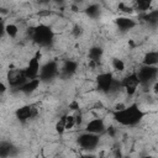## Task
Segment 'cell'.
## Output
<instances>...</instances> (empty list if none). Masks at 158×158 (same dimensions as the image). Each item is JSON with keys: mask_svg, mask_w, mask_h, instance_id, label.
<instances>
[{"mask_svg": "<svg viewBox=\"0 0 158 158\" xmlns=\"http://www.w3.org/2000/svg\"><path fill=\"white\" fill-rule=\"evenodd\" d=\"M106 131V123L102 118L95 117L90 121H88V123L85 125V132L89 133H94V135H102Z\"/></svg>", "mask_w": 158, "mask_h": 158, "instance_id": "obj_11", "label": "cell"}, {"mask_svg": "<svg viewBox=\"0 0 158 158\" xmlns=\"http://www.w3.org/2000/svg\"><path fill=\"white\" fill-rule=\"evenodd\" d=\"M144 115L146 112L142 111L137 104L123 106L122 109L115 110L112 112L114 120L121 126H136L143 120Z\"/></svg>", "mask_w": 158, "mask_h": 158, "instance_id": "obj_1", "label": "cell"}, {"mask_svg": "<svg viewBox=\"0 0 158 158\" xmlns=\"http://www.w3.org/2000/svg\"><path fill=\"white\" fill-rule=\"evenodd\" d=\"M151 5H152V2L149 0H138V1L133 2L132 7H133V11L136 10L142 15V14H146L151 10Z\"/></svg>", "mask_w": 158, "mask_h": 158, "instance_id": "obj_18", "label": "cell"}, {"mask_svg": "<svg viewBox=\"0 0 158 158\" xmlns=\"http://www.w3.org/2000/svg\"><path fill=\"white\" fill-rule=\"evenodd\" d=\"M85 14L90 17V19H96L100 16V12H101V9L98 4H90L85 10Z\"/></svg>", "mask_w": 158, "mask_h": 158, "instance_id": "obj_20", "label": "cell"}, {"mask_svg": "<svg viewBox=\"0 0 158 158\" xmlns=\"http://www.w3.org/2000/svg\"><path fill=\"white\" fill-rule=\"evenodd\" d=\"M157 64H158V52L157 51H148L142 58V65L157 67Z\"/></svg>", "mask_w": 158, "mask_h": 158, "instance_id": "obj_17", "label": "cell"}, {"mask_svg": "<svg viewBox=\"0 0 158 158\" xmlns=\"http://www.w3.org/2000/svg\"><path fill=\"white\" fill-rule=\"evenodd\" d=\"M114 79H115V77H114V74H112L111 72L100 73V74L96 77V79H95L98 90L101 91V93H104V94H109Z\"/></svg>", "mask_w": 158, "mask_h": 158, "instance_id": "obj_9", "label": "cell"}, {"mask_svg": "<svg viewBox=\"0 0 158 158\" xmlns=\"http://www.w3.org/2000/svg\"><path fill=\"white\" fill-rule=\"evenodd\" d=\"M77 143L83 151L93 152L98 148V146L100 143V136L94 135V133H89V132H83L78 136Z\"/></svg>", "mask_w": 158, "mask_h": 158, "instance_id": "obj_4", "label": "cell"}, {"mask_svg": "<svg viewBox=\"0 0 158 158\" xmlns=\"http://www.w3.org/2000/svg\"><path fill=\"white\" fill-rule=\"evenodd\" d=\"M118 10L122 11V12H126V14H132V12H133V7L126 5L125 2H120V4H118Z\"/></svg>", "mask_w": 158, "mask_h": 158, "instance_id": "obj_25", "label": "cell"}, {"mask_svg": "<svg viewBox=\"0 0 158 158\" xmlns=\"http://www.w3.org/2000/svg\"><path fill=\"white\" fill-rule=\"evenodd\" d=\"M111 64H112V68L116 72H123L125 70V67H126L125 62L122 59H120V58H114L112 62H111Z\"/></svg>", "mask_w": 158, "mask_h": 158, "instance_id": "obj_22", "label": "cell"}, {"mask_svg": "<svg viewBox=\"0 0 158 158\" xmlns=\"http://www.w3.org/2000/svg\"><path fill=\"white\" fill-rule=\"evenodd\" d=\"M58 75H59V65H58V63L54 62V60H49V62L44 63L43 65H41L38 79L41 80V83L42 81H49V80L54 79Z\"/></svg>", "mask_w": 158, "mask_h": 158, "instance_id": "obj_5", "label": "cell"}, {"mask_svg": "<svg viewBox=\"0 0 158 158\" xmlns=\"http://www.w3.org/2000/svg\"><path fill=\"white\" fill-rule=\"evenodd\" d=\"M40 69H41V52L37 51L36 54L32 58H30V60L27 62V65L23 69L27 80L37 79L40 74Z\"/></svg>", "mask_w": 158, "mask_h": 158, "instance_id": "obj_6", "label": "cell"}, {"mask_svg": "<svg viewBox=\"0 0 158 158\" xmlns=\"http://www.w3.org/2000/svg\"><path fill=\"white\" fill-rule=\"evenodd\" d=\"M137 78L139 80V85L142 86H151V84L156 83L157 75H158V69L157 67H147V65H141L136 70Z\"/></svg>", "mask_w": 158, "mask_h": 158, "instance_id": "obj_3", "label": "cell"}, {"mask_svg": "<svg viewBox=\"0 0 158 158\" xmlns=\"http://www.w3.org/2000/svg\"><path fill=\"white\" fill-rule=\"evenodd\" d=\"M80 158H98V157H96L95 154H93L91 152H88V153H85V154H81Z\"/></svg>", "mask_w": 158, "mask_h": 158, "instance_id": "obj_30", "label": "cell"}, {"mask_svg": "<svg viewBox=\"0 0 158 158\" xmlns=\"http://www.w3.org/2000/svg\"><path fill=\"white\" fill-rule=\"evenodd\" d=\"M120 81H121V88L126 91V94L128 96L135 95L136 91H137V88L139 86V80L137 78L136 70L130 73V74H127V75H125Z\"/></svg>", "mask_w": 158, "mask_h": 158, "instance_id": "obj_8", "label": "cell"}, {"mask_svg": "<svg viewBox=\"0 0 158 158\" xmlns=\"http://www.w3.org/2000/svg\"><path fill=\"white\" fill-rule=\"evenodd\" d=\"M78 70V63L72 59H67L59 68V75L62 78H70Z\"/></svg>", "mask_w": 158, "mask_h": 158, "instance_id": "obj_12", "label": "cell"}, {"mask_svg": "<svg viewBox=\"0 0 158 158\" xmlns=\"http://www.w3.org/2000/svg\"><path fill=\"white\" fill-rule=\"evenodd\" d=\"M6 81H7L9 86L19 90L27 81V78L25 75L23 69H19V68L9 69V72L6 73Z\"/></svg>", "mask_w": 158, "mask_h": 158, "instance_id": "obj_7", "label": "cell"}, {"mask_svg": "<svg viewBox=\"0 0 158 158\" xmlns=\"http://www.w3.org/2000/svg\"><path fill=\"white\" fill-rule=\"evenodd\" d=\"M56 131L59 135H62V133L65 132V115L60 116L59 120L57 121V123H56Z\"/></svg>", "mask_w": 158, "mask_h": 158, "instance_id": "obj_23", "label": "cell"}, {"mask_svg": "<svg viewBox=\"0 0 158 158\" xmlns=\"http://www.w3.org/2000/svg\"><path fill=\"white\" fill-rule=\"evenodd\" d=\"M74 126H75L74 115H68V114H65V131H67V130H72Z\"/></svg>", "mask_w": 158, "mask_h": 158, "instance_id": "obj_24", "label": "cell"}, {"mask_svg": "<svg viewBox=\"0 0 158 158\" xmlns=\"http://www.w3.org/2000/svg\"><path fill=\"white\" fill-rule=\"evenodd\" d=\"M141 17L143 19V21H146L149 25L156 26L158 22V10H149L146 14H142Z\"/></svg>", "mask_w": 158, "mask_h": 158, "instance_id": "obj_19", "label": "cell"}, {"mask_svg": "<svg viewBox=\"0 0 158 158\" xmlns=\"http://www.w3.org/2000/svg\"><path fill=\"white\" fill-rule=\"evenodd\" d=\"M115 25L117 26V28L121 32H127L132 28H135L137 26V22L131 19V17H126V16H120L115 20Z\"/></svg>", "mask_w": 158, "mask_h": 158, "instance_id": "obj_13", "label": "cell"}, {"mask_svg": "<svg viewBox=\"0 0 158 158\" xmlns=\"http://www.w3.org/2000/svg\"><path fill=\"white\" fill-rule=\"evenodd\" d=\"M5 35V23L2 21V19L0 17V38H2Z\"/></svg>", "mask_w": 158, "mask_h": 158, "instance_id": "obj_28", "label": "cell"}, {"mask_svg": "<svg viewBox=\"0 0 158 158\" xmlns=\"http://www.w3.org/2000/svg\"><path fill=\"white\" fill-rule=\"evenodd\" d=\"M31 38L32 41L40 47H49L54 41V32L53 30L44 23H40L31 28Z\"/></svg>", "mask_w": 158, "mask_h": 158, "instance_id": "obj_2", "label": "cell"}, {"mask_svg": "<svg viewBox=\"0 0 158 158\" xmlns=\"http://www.w3.org/2000/svg\"><path fill=\"white\" fill-rule=\"evenodd\" d=\"M5 35L10 38H16L19 35V27L15 23H7L5 25Z\"/></svg>", "mask_w": 158, "mask_h": 158, "instance_id": "obj_21", "label": "cell"}, {"mask_svg": "<svg viewBox=\"0 0 158 158\" xmlns=\"http://www.w3.org/2000/svg\"><path fill=\"white\" fill-rule=\"evenodd\" d=\"M16 152V148L14 147L12 143L7 141H1L0 142V158H9L14 156Z\"/></svg>", "mask_w": 158, "mask_h": 158, "instance_id": "obj_16", "label": "cell"}, {"mask_svg": "<svg viewBox=\"0 0 158 158\" xmlns=\"http://www.w3.org/2000/svg\"><path fill=\"white\" fill-rule=\"evenodd\" d=\"M38 115V110L35 105H23L15 111V116L20 122H27Z\"/></svg>", "mask_w": 158, "mask_h": 158, "instance_id": "obj_10", "label": "cell"}, {"mask_svg": "<svg viewBox=\"0 0 158 158\" xmlns=\"http://www.w3.org/2000/svg\"><path fill=\"white\" fill-rule=\"evenodd\" d=\"M102 56H104V49L101 47H99V46H93L88 52L89 60H90V63L93 65H98L100 63Z\"/></svg>", "mask_w": 158, "mask_h": 158, "instance_id": "obj_14", "label": "cell"}, {"mask_svg": "<svg viewBox=\"0 0 158 158\" xmlns=\"http://www.w3.org/2000/svg\"><path fill=\"white\" fill-rule=\"evenodd\" d=\"M6 90H7L6 84L0 79V95H1V94H5V93H6Z\"/></svg>", "mask_w": 158, "mask_h": 158, "instance_id": "obj_29", "label": "cell"}, {"mask_svg": "<svg viewBox=\"0 0 158 158\" xmlns=\"http://www.w3.org/2000/svg\"><path fill=\"white\" fill-rule=\"evenodd\" d=\"M72 33L74 35V37H79V36H81V33H83V28H81V26H79V25H75V26L73 27V31H72Z\"/></svg>", "mask_w": 158, "mask_h": 158, "instance_id": "obj_26", "label": "cell"}, {"mask_svg": "<svg viewBox=\"0 0 158 158\" xmlns=\"http://www.w3.org/2000/svg\"><path fill=\"white\" fill-rule=\"evenodd\" d=\"M41 85V80L37 78V79H31V80H27L20 89H19V91H21L22 94H25V95H31V94H33L37 89H38V86Z\"/></svg>", "mask_w": 158, "mask_h": 158, "instance_id": "obj_15", "label": "cell"}, {"mask_svg": "<svg viewBox=\"0 0 158 158\" xmlns=\"http://www.w3.org/2000/svg\"><path fill=\"white\" fill-rule=\"evenodd\" d=\"M69 110H72V111H77V110H79V102L77 101V100H73L70 104H69Z\"/></svg>", "mask_w": 158, "mask_h": 158, "instance_id": "obj_27", "label": "cell"}]
</instances>
